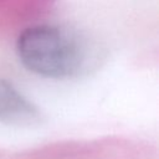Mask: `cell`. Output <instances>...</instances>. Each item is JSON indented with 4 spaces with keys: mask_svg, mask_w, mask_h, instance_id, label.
Instances as JSON below:
<instances>
[{
    "mask_svg": "<svg viewBox=\"0 0 159 159\" xmlns=\"http://www.w3.org/2000/svg\"><path fill=\"white\" fill-rule=\"evenodd\" d=\"M0 122L15 127H32L41 122V113L6 80L0 78Z\"/></svg>",
    "mask_w": 159,
    "mask_h": 159,
    "instance_id": "cell-2",
    "label": "cell"
},
{
    "mask_svg": "<svg viewBox=\"0 0 159 159\" xmlns=\"http://www.w3.org/2000/svg\"><path fill=\"white\" fill-rule=\"evenodd\" d=\"M16 53L26 70L47 78L78 75L88 56L86 43L77 34L53 25L25 29L17 37Z\"/></svg>",
    "mask_w": 159,
    "mask_h": 159,
    "instance_id": "cell-1",
    "label": "cell"
}]
</instances>
